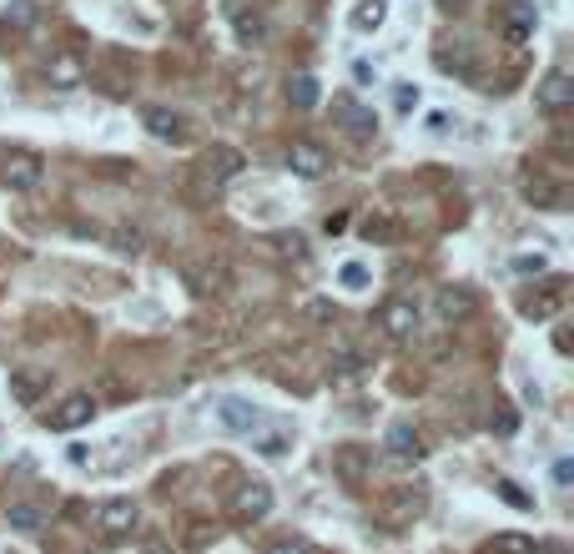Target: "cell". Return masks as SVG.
<instances>
[{"mask_svg": "<svg viewBox=\"0 0 574 554\" xmlns=\"http://www.w3.org/2000/svg\"><path fill=\"white\" fill-rule=\"evenodd\" d=\"M182 283L192 287L196 297H222L232 287V267L222 257H192L182 267Z\"/></svg>", "mask_w": 574, "mask_h": 554, "instance_id": "1", "label": "cell"}, {"mask_svg": "<svg viewBox=\"0 0 574 554\" xmlns=\"http://www.w3.org/2000/svg\"><path fill=\"white\" fill-rule=\"evenodd\" d=\"M327 464H333V478L343 489H363L373 478V448L368 444H337Z\"/></svg>", "mask_w": 574, "mask_h": 554, "instance_id": "2", "label": "cell"}, {"mask_svg": "<svg viewBox=\"0 0 574 554\" xmlns=\"http://www.w3.org/2000/svg\"><path fill=\"white\" fill-rule=\"evenodd\" d=\"M423 509H428V489H393L388 499H383V509H378V519L388 524V529H413V524L423 519Z\"/></svg>", "mask_w": 574, "mask_h": 554, "instance_id": "3", "label": "cell"}, {"mask_svg": "<svg viewBox=\"0 0 574 554\" xmlns=\"http://www.w3.org/2000/svg\"><path fill=\"white\" fill-rule=\"evenodd\" d=\"M41 156L35 152H21V146H11V152L0 156V186L5 192H35L41 186Z\"/></svg>", "mask_w": 574, "mask_h": 554, "instance_id": "4", "label": "cell"}, {"mask_svg": "<svg viewBox=\"0 0 574 554\" xmlns=\"http://www.w3.org/2000/svg\"><path fill=\"white\" fill-rule=\"evenodd\" d=\"M272 504H277L272 499V484H257V478H252V484H242V489L232 494L227 509H232V519L237 524H262L272 514Z\"/></svg>", "mask_w": 574, "mask_h": 554, "instance_id": "5", "label": "cell"}, {"mask_svg": "<svg viewBox=\"0 0 574 554\" xmlns=\"http://www.w3.org/2000/svg\"><path fill=\"white\" fill-rule=\"evenodd\" d=\"M534 106L544 116H559V111L574 106V76L569 71H544V81L534 86Z\"/></svg>", "mask_w": 574, "mask_h": 554, "instance_id": "6", "label": "cell"}, {"mask_svg": "<svg viewBox=\"0 0 574 554\" xmlns=\"http://www.w3.org/2000/svg\"><path fill=\"white\" fill-rule=\"evenodd\" d=\"M378 327L393 343H408V337L418 333V307H413V297H388V303L378 307Z\"/></svg>", "mask_w": 574, "mask_h": 554, "instance_id": "7", "label": "cell"}, {"mask_svg": "<svg viewBox=\"0 0 574 554\" xmlns=\"http://www.w3.org/2000/svg\"><path fill=\"white\" fill-rule=\"evenodd\" d=\"M91 418H96V398H91V393H71V398H61L55 413H45V428L71 434V428H86Z\"/></svg>", "mask_w": 574, "mask_h": 554, "instance_id": "8", "label": "cell"}, {"mask_svg": "<svg viewBox=\"0 0 574 554\" xmlns=\"http://www.w3.org/2000/svg\"><path fill=\"white\" fill-rule=\"evenodd\" d=\"M217 424L227 428V434H257V428H262V408L252 398L227 393V398L217 403Z\"/></svg>", "mask_w": 574, "mask_h": 554, "instance_id": "9", "label": "cell"}, {"mask_svg": "<svg viewBox=\"0 0 574 554\" xmlns=\"http://www.w3.org/2000/svg\"><path fill=\"white\" fill-rule=\"evenodd\" d=\"M141 519L136 499H101L96 504V529L106 534V539H121V534H131Z\"/></svg>", "mask_w": 574, "mask_h": 554, "instance_id": "10", "label": "cell"}, {"mask_svg": "<svg viewBox=\"0 0 574 554\" xmlns=\"http://www.w3.org/2000/svg\"><path fill=\"white\" fill-rule=\"evenodd\" d=\"M242 166H247V162H242V152H237V146H227V142H217V146H206V152H202V176L212 186H227L232 176H242Z\"/></svg>", "mask_w": 574, "mask_h": 554, "instance_id": "11", "label": "cell"}, {"mask_svg": "<svg viewBox=\"0 0 574 554\" xmlns=\"http://www.w3.org/2000/svg\"><path fill=\"white\" fill-rule=\"evenodd\" d=\"M141 126L152 131L156 142H166V146H186V136H192L186 121L176 116V111H166V106H146V111H141Z\"/></svg>", "mask_w": 574, "mask_h": 554, "instance_id": "12", "label": "cell"}, {"mask_svg": "<svg viewBox=\"0 0 574 554\" xmlns=\"http://www.w3.org/2000/svg\"><path fill=\"white\" fill-rule=\"evenodd\" d=\"M51 388V368H11V398L21 408H35Z\"/></svg>", "mask_w": 574, "mask_h": 554, "instance_id": "13", "label": "cell"}, {"mask_svg": "<svg viewBox=\"0 0 574 554\" xmlns=\"http://www.w3.org/2000/svg\"><path fill=\"white\" fill-rule=\"evenodd\" d=\"M373 373V358L357 348H333V358H327V378L333 383H363Z\"/></svg>", "mask_w": 574, "mask_h": 554, "instance_id": "14", "label": "cell"}, {"mask_svg": "<svg viewBox=\"0 0 574 554\" xmlns=\"http://www.w3.org/2000/svg\"><path fill=\"white\" fill-rule=\"evenodd\" d=\"M383 448H388V458H398V464H423V438L413 434V424H388V434H383Z\"/></svg>", "mask_w": 574, "mask_h": 554, "instance_id": "15", "label": "cell"}, {"mask_svg": "<svg viewBox=\"0 0 574 554\" xmlns=\"http://www.w3.org/2000/svg\"><path fill=\"white\" fill-rule=\"evenodd\" d=\"M287 166H293L303 182H317V176H323L333 162H327V152L317 142H293V146H287Z\"/></svg>", "mask_w": 574, "mask_h": 554, "instance_id": "16", "label": "cell"}, {"mask_svg": "<svg viewBox=\"0 0 574 554\" xmlns=\"http://www.w3.org/2000/svg\"><path fill=\"white\" fill-rule=\"evenodd\" d=\"M474 307H478V297L468 293V287H444V293H438V317H444L448 327H454V323H468V317H474Z\"/></svg>", "mask_w": 574, "mask_h": 554, "instance_id": "17", "label": "cell"}, {"mask_svg": "<svg viewBox=\"0 0 574 554\" xmlns=\"http://www.w3.org/2000/svg\"><path fill=\"white\" fill-rule=\"evenodd\" d=\"M333 121H343L353 136H373L378 131V121H373V111H363L353 96H333Z\"/></svg>", "mask_w": 574, "mask_h": 554, "instance_id": "18", "label": "cell"}, {"mask_svg": "<svg viewBox=\"0 0 574 554\" xmlns=\"http://www.w3.org/2000/svg\"><path fill=\"white\" fill-rule=\"evenodd\" d=\"M564 303V283H549V293H524L519 297V313L529 317V323H544V317H554Z\"/></svg>", "mask_w": 574, "mask_h": 554, "instance_id": "19", "label": "cell"}, {"mask_svg": "<svg viewBox=\"0 0 574 554\" xmlns=\"http://www.w3.org/2000/svg\"><path fill=\"white\" fill-rule=\"evenodd\" d=\"M383 21H388V0H353V15H347V25H353L357 35L383 31Z\"/></svg>", "mask_w": 574, "mask_h": 554, "instance_id": "20", "label": "cell"}, {"mask_svg": "<svg viewBox=\"0 0 574 554\" xmlns=\"http://www.w3.org/2000/svg\"><path fill=\"white\" fill-rule=\"evenodd\" d=\"M287 101H293L297 111H313L317 101H323V81H317L313 71H297V76H287Z\"/></svg>", "mask_w": 574, "mask_h": 554, "instance_id": "21", "label": "cell"}, {"mask_svg": "<svg viewBox=\"0 0 574 554\" xmlns=\"http://www.w3.org/2000/svg\"><path fill=\"white\" fill-rule=\"evenodd\" d=\"M232 31H237L242 45H257L262 35H267V21H262L257 11H242V5H232Z\"/></svg>", "mask_w": 574, "mask_h": 554, "instance_id": "22", "label": "cell"}, {"mask_svg": "<svg viewBox=\"0 0 574 554\" xmlns=\"http://www.w3.org/2000/svg\"><path fill=\"white\" fill-rule=\"evenodd\" d=\"M41 509H35V504H11V509H5V529H15V534H35V529H41Z\"/></svg>", "mask_w": 574, "mask_h": 554, "instance_id": "23", "label": "cell"}, {"mask_svg": "<svg viewBox=\"0 0 574 554\" xmlns=\"http://www.w3.org/2000/svg\"><path fill=\"white\" fill-rule=\"evenodd\" d=\"M484 554H534V539L529 534H494V539L484 544Z\"/></svg>", "mask_w": 574, "mask_h": 554, "instance_id": "24", "label": "cell"}, {"mask_svg": "<svg viewBox=\"0 0 574 554\" xmlns=\"http://www.w3.org/2000/svg\"><path fill=\"white\" fill-rule=\"evenodd\" d=\"M494 494H498L504 504H509V509L534 514V494H524V484H514V478H498V484H494Z\"/></svg>", "mask_w": 574, "mask_h": 554, "instance_id": "25", "label": "cell"}, {"mask_svg": "<svg viewBox=\"0 0 574 554\" xmlns=\"http://www.w3.org/2000/svg\"><path fill=\"white\" fill-rule=\"evenodd\" d=\"M524 196H529L534 206H559V186H554L549 176H529V182H524Z\"/></svg>", "mask_w": 574, "mask_h": 554, "instance_id": "26", "label": "cell"}, {"mask_svg": "<svg viewBox=\"0 0 574 554\" xmlns=\"http://www.w3.org/2000/svg\"><path fill=\"white\" fill-rule=\"evenodd\" d=\"M418 101H423V91L413 86V81H393V111H398V116H413Z\"/></svg>", "mask_w": 574, "mask_h": 554, "instance_id": "27", "label": "cell"}, {"mask_svg": "<svg viewBox=\"0 0 574 554\" xmlns=\"http://www.w3.org/2000/svg\"><path fill=\"white\" fill-rule=\"evenodd\" d=\"M0 25H5V31H31V25H35V5H31V0H15L11 11L0 15Z\"/></svg>", "mask_w": 574, "mask_h": 554, "instance_id": "28", "label": "cell"}, {"mask_svg": "<svg viewBox=\"0 0 574 554\" xmlns=\"http://www.w3.org/2000/svg\"><path fill=\"white\" fill-rule=\"evenodd\" d=\"M252 448H257L262 458H272V464H277V458H287V454H293V438H287V434H262Z\"/></svg>", "mask_w": 574, "mask_h": 554, "instance_id": "29", "label": "cell"}, {"mask_svg": "<svg viewBox=\"0 0 574 554\" xmlns=\"http://www.w3.org/2000/svg\"><path fill=\"white\" fill-rule=\"evenodd\" d=\"M337 283H343V287H353V293H363V287L373 283V272L363 267V262H343V267H337Z\"/></svg>", "mask_w": 574, "mask_h": 554, "instance_id": "30", "label": "cell"}, {"mask_svg": "<svg viewBox=\"0 0 574 554\" xmlns=\"http://www.w3.org/2000/svg\"><path fill=\"white\" fill-rule=\"evenodd\" d=\"M534 21H539V15H534V11H529V5H519V11H514V15H509V25H504V31H509V41H529Z\"/></svg>", "mask_w": 574, "mask_h": 554, "instance_id": "31", "label": "cell"}, {"mask_svg": "<svg viewBox=\"0 0 574 554\" xmlns=\"http://www.w3.org/2000/svg\"><path fill=\"white\" fill-rule=\"evenodd\" d=\"M514 272H519V277H539V272H549V257H544V252H519V257H514Z\"/></svg>", "mask_w": 574, "mask_h": 554, "instance_id": "32", "label": "cell"}, {"mask_svg": "<svg viewBox=\"0 0 574 554\" xmlns=\"http://www.w3.org/2000/svg\"><path fill=\"white\" fill-rule=\"evenodd\" d=\"M51 81H55V86H61V91H71V86H76V81H81L76 61H55V65H51Z\"/></svg>", "mask_w": 574, "mask_h": 554, "instance_id": "33", "label": "cell"}, {"mask_svg": "<svg viewBox=\"0 0 574 554\" xmlns=\"http://www.w3.org/2000/svg\"><path fill=\"white\" fill-rule=\"evenodd\" d=\"M267 554H313V549H307L303 539H272V544H267Z\"/></svg>", "mask_w": 574, "mask_h": 554, "instance_id": "34", "label": "cell"}, {"mask_svg": "<svg viewBox=\"0 0 574 554\" xmlns=\"http://www.w3.org/2000/svg\"><path fill=\"white\" fill-rule=\"evenodd\" d=\"M272 247H277L282 257H303V247H307V242H303V237H297V232H293V237H277V242H272Z\"/></svg>", "mask_w": 574, "mask_h": 554, "instance_id": "35", "label": "cell"}, {"mask_svg": "<svg viewBox=\"0 0 574 554\" xmlns=\"http://www.w3.org/2000/svg\"><path fill=\"white\" fill-rule=\"evenodd\" d=\"M136 554H172V544H166V539H156V534H146V539L136 544Z\"/></svg>", "mask_w": 574, "mask_h": 554, "instance_id": "36", "label": "cell"}, {"mask_svg": "<svg viewBox=\"0 0 574 554\" xmlns=\"http://www.w3.org/2000/svg\"><path fill=\"white\" fill-rule=\"evenodd\" d=\"M388 232H393V222H388V217H378V222L368 217V222H363V237H388Z\"/></svg>", "mask_w": 574, "mask_h": 554, "instance_id": "37", "label": "cell"}, {"mask_svg": "<svg viewBox=\"0 0 574 554\" xmlns=\"http://www.w3.org/2000/svg\"><path fill=\"white\" fill-rule=\"evenodd\" d=\"M116 252H131V257H136V252H141V237H136V232H116Z\"/></svg>", "mask_w": 574, "mask_h": 554, "instance_id": "38", "label": "cell"}, {"mask_svg": "<svg viewBox=\"0 0 574 554\" xmlns=\"http://www.w3.org/2000/svg\"><path fill=\"white\" fill-rule=\"evenodd\" d=\"M569 478H574V464H569V458H559V464H554V484L569 489Z\"/></svg>", "mask_w": 574, "mask_h": 554, "instance_id": "39", "label": "cell"}, {"mask_svg": "<svg viewBox=\"0 0 574 554\" xmlns=\"http://www.w3.org/2000/svg\"><path fill=\"white\" fill-rule=\"evenodd\" d=\"M65 458H71V464H76V468H86V464H91L86 444H71V454H65Z\"/></svg>", "mask_w": 574, "mask_h": 554, "instance_id": "40", "label": "cell"}, {"mask_svg": "<svg viewBox=\"0 0 574 554\" xmlns=\"http://www.w3.org/2000/svg\"><path fill=\"white\" fill-rule=\"evenodd\" d=\"M428 131H434V136H444V131H448V116H444V111H434V116H428Z\"/></svg>", "mask_w": 574, "mask_h": 554, "instance_id": "41", "label": "cell"}, {"mask_svg": "<svg viewBox=\"0 0 574 554\" xmlns=\"http://www.w3.org/2000/svg\"><path fill=\"white\" fill-rule=\"evenodd\" d=\"M307 313H313V317H323V323H327V317H337V307H333V303H313Z\"/></svg>", "mask_w": 574, "mask_h": 554, "instance_id": "42", "label": "cell"}, {"mask_svg": "<svg viewBox=\"0 0 574 554\" xmlns=\"http://www.w3.org/2000/svg\"><path fill=\"white\" fill-rule=\"evenodd\" d=\"M534 554H564L559 544H534Z\"/></svg>", "mask_w": 574, "mask_h": 554, "instance_id": "43", "label": "cell"}, {"mask_svg": "<svg viewBox=\"0 0 574 554\" xmlns=\"http://www.w3.org/2000/svg\"><path fill=\"white\" fill-rule=\"evenodd\" d=\"M182 5H196V0H182Z\"/></svg>", "mask_w": 574, "mask_h": 554, "instance_id": "44", "label": "cell"}]
</instances>
